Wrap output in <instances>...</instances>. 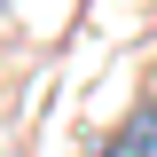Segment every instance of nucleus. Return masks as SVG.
I'll list each match as a JSON object with an SVG mask.
<instances>
[{"label": "nucleus", "instance_id": "f257e3e1", "mask_svg": "<svg viewBox=\"0 0 157 157\" xmlns=\"http://www.w3.org/2000/svg\"><path fill=\"white\" fill-rule=\"evenodd\" d=\"M102 157H157V102H141V110L102 141Z\"/></svg>", "mask_w": 157, "mask_h": 157}]
</instances>
